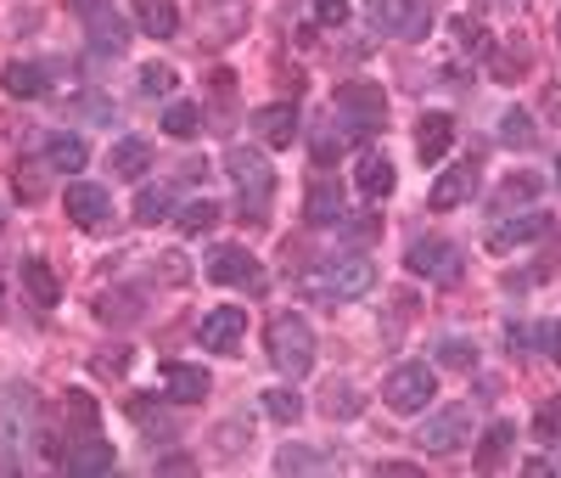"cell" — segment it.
<instances>
[{
  "label": "cell",
  "mask_w": 561,
  "mask_h": 478,
  "mask_svg": "<svg viewBox=\"0 0 561 478\" xmlns=\"http://www.w3.org/2000/svg\"><path fill=\"white\" fill-rule=\"evenodd\" d=\"M90 35H95V46H102V51H124V23L113 17V12H102V17H90Z\"/></svg>",
  "instance_id": "32"
},
{
  "label": "cell",
  "mask_w": 561,
  "mask_h": 478,
  "mask_svg": "<svg viewBox=\"0 0 561 478\" xmlns=\"http://www.w3.org/2000/svg\"><path fill=\"white\" fill-rule=\"evenodd\" d=\"M253 130H258L264 147H292V136H298V108H292V102L258 108V113H253Z\"/></svg>",
  "instance_id": "15"
},
{
  "label": "cell",
  "mask_w": 561,
  "mask_h": 478,
  "mask_svg": "<svg viewBox=\"0 0 561 478\" xmlns=\"http://www.w3.org/2000/svg\"><path fill=\"white\" fill-rule=\"evenodd\" d=\"M455 147V118L449 113H426L416 124V152H421V164H438V158Z\"/></svg>",
  "instance_id": "16"
},
{
  "label": "cell",
  "mask_w": 561,
  "mask_h": 478,
  "mask_svg": "<svg viewBox=\"0 0 561 478\" xmlns=\"http://www.w3.org/2000/svg\"><path fill=\"white\" fill-rule=\"evenodd\" d=\"M163 130H169L175 141H191L196 130H203V108H196V102H169V113H163Z\"/></svg>",
  "instance_id": "27"
},
{
  "label": "cell",
  "mask_w": 561,
  "mask_h": 478,
  "mask_svg": "<svg viewBox=\"0 0 561 478\" xmlns=\"http://www.w3.org/2000/svg\"><path fill=\"white\" fill-rule=\"evenodd\" d=\"M113 444L102 433H79V444H68L62 451V473H74V478H90V473H113Z\"/></svg>",
  "instance_id": "12"
},
{
  "label": "cell",
  "mask_w": 561,
  "mask_h": 478,
  "mask_svg": "<svg viewBox=\"0 0 561 478\" xmlns=\"http://www.w3.org/2000/svg\"><path fill=\"white\" fill-rule=\"evenodd\" d=\"M225 169H230V180L242 186V219H264V203H270V186H276L270 164H264L258 152L237 147V152L225 158Z\"/></svg>",
  "instance_id": "4"
},
{
  "label": "cell",
  "mask_w": 561,
  "mask_h": 478,
  "mask_svg": "<svg viewBox=\"0 0 561 478\" xmlns=\"http://www.w3.org/2000/svg\"><path fill=\"white\" fill-rule=\"evenodd\" d=\"M315 23L343 28V23H348V0H315Z\"/></svg>",
  "instance_id": "39"
},
{
  "label": "cell",
  "mask_w": 561,
  "mask_h": 478,
  "mask_svg": "<svg viewBox=\"0 0 561 478\" xmlns=\"http://www.w3.org/2000/svg\"><path fill=\"white\" fill-rule=\"evenodd\" d=\"M304 214H309V226H343V219H348V209H343V186H337V180H315Z\"/></svg>",
  "instance_id": "17"
},
{
  "label": "cell",
  "mask_w": 561,
  "mask_h": 478,
  "mask_svg": "<svg viewBox=\"0 0 561 478\" xmlns=\"http://www.w3.org/2000/svg\"><path fill=\"white\" fill-rule=\"evenodd\" d=\"M332 108L348 118V136H371L377 124L387 118V96H382V85L348 79V85H337V102H332Z\"/></svg>",
  "instance_id": "5"
},
{
  "label": "cell",
  "mask_w": 561,
  "mask_h": 478,
  "mask_svg": "<svg viewBox=\"0 0 561 478\" xmlns=\"http://www.w3.org/2000/svg\"><path fill=\"white\" fill-rule=\"evenodd\" d=\"M129 417H136V423H141V428H146L152 439H157V433H175V423L163 417V411H157L152 400H129Z\"/></svg>",
  "instance_id": "34"
},
{
  "label": "cell",
  "mask_w": 561,
  "mask_h": 478,
  "mask_svg": "<svg viewBox=\"0 0 561 478\" xmlns=\"http://www.w3.org/2000/svg\"><path fill=\"white\" fill-rule=\"evenodd\" d=\"M136 23H141V35L169 40V35H180V7L175 0H136Z\"/></svg>",
  "instance_id": "19"
},
{
  "label": "cell",
  "mask_w": 561,
  "mask_h": 478,
  "mask_svg": "<svg viewBox=\"0 0 561 478\" xmlns=\"http://www.w3.org/2000/svg\"><path fill=\"white\" fill-rule=\"evenodd\" d=\"M460 46H467V51H488V35H483V28L467 17V23H460Z\"/></svg>",
  "instance_id": "42"
},
{
  "label": "cell",
  "mask_w": 561,
  "mask_h": 478,
  "mask_svg": "<svg viewBox=\"0 0 561 478\" xmlns=\"http://www.w3.org/2000/svg\"><path fill=\"white\" fill-rule=\"evenodd\" d=\"M85 158H90V147L79 136H51L46 141V169H56V175H79Z\"/></svg>",
  "instance_id": "22"
},
{
  "label": "cell",
  "mask_w": 561,
  "mask_h": 478,
  "mask_svg": "<svg viewBox=\"0 0 561 478\" xmlns=\"http://www.w3.org/2000/svg\"><path fill=\"white\" fill-rule=\"evenodd\" d=\"M556 40H561V17H556Z\"/></svg>",
  "instance_id": "46"
},
{
  "label": "cell",
  "mask_w": 561,
  "mask_h": 478,
  "mask_svg": "<svg viewBox=\"0 0 561 478\" xmlns=\"http://www.w3.org/2000/svg\"><path fill=\"white\" fill-rule=\"evenodd\" d=\"M107 164H113V175H124V180H141V175L152 169V147H146V141H136V136H124V141L113 147Z\"/></svg>",
  "instance_id": "23"
},
{
  "label": "cell",
  "mask_w": 561,
  "mask_h": 478,
  "mask_svg": "<svg viewBox=\"0 0 561 478\" xmlns=\"http://www.w3.org/2000/svg\"><path fill=\"white\" fill-rule=\"evenodd\" d=\"M500 141H506V147H534V141H539L534 118H527L522 108H511V113L500 118Z\"/></svg>",
  "instance_id": "30"
},
{
  "label": "cell",
  "mask_w": 561,
  "mask_h": 478,
  "mask_svg": "<svg viewBox=\"0 0 561 478\" xmlns=\"http://www.w3.org/2000/svg\"><path fill=\"white\" fill-rule=\"evenodd\" d=\"M438 361H444V366H455V372H472V366H477V349H472V343H460V338H449V343L438 349Z\"/></svg>",
  "instance_id": "36"
},
{
  "label": "cell",
  "mask_w": 561,
  "mask_h": 478,
  "mask_svg": "<svg viewBox=\"0 0 561 478\" xmlns=\"http://www.w3.org/2000/svg\"><path fill=\"white\" fill-rule=\"evenodd\" d=\"M62 417H68L79 433H102V411H95V400L85 389H74L68 400H62Z\"/></svg>",
  "instance_id": "28"
},
{
  "label": "cell",
  "mask_w": 561,
  "mask_h": 478,
  "mask_svg": "<svg viewBox=\"0 0 561 478\" xmlns=\"http://www.w3.org/2000/svg\"><path fill=\"white\" fill-rule=\"evenodd\" d=\"M62 209H68V219H74V226L95 231V226H107L113 198H107L102 186H90V180H74V186H68V198H62Z\"/></svg>",
  "instance_id": "10"
},
{
  "label": "cell",
  "mask_w": 561,
  "mask_h": 478,
  "mask_svg": "<svg viewBox=\"0 0 561 478\" xmlns=\"http://www.w3.org/2000/svg\"><path fill=\"white\" fill-rule=\"evenodd\" d=\"M175 226H180L186 237H203V231H214V226H219V203H214V198H191V203L175 214Z\"/></svg>",
  "instance_id": "26"
},
{
  "label": "cell",
  "mask_w": 561,
  "mask_h": 478,
  "mask_svg": "<svg viewBox=\"0 0 561 478\" xmlns=\"http://www.w3.org/2000/svg\"><path fill=\"white\" fill-rule=\"evenodd\" d=\"M359 191H366V198L377 203V198H387V191H393V180H399V175H393V164H387V158L382 152H366V158H359Z\"/></svg>",
  "instance_id": "24"
},
{
  "label": "cell",
  "mask_w": 561,
  "mask_h": 478,
  "mask_svg": "<svg viewBox=\"0 0 561 478\" xmlns=\"http://www.w3.org/2000/svg\"><path fill=\"white\" fill-rule=\"evenodd\" d=\"M348 237H354V242H371V237H377V219H371V214H359L354 226H348Z\"/></svg>",
  "instance_id": "43"
},
{
  "label": "cell",
  "mask_w": 561,
  "mask_h": 478,
  "mask_svg": "<svg viewBox=\"0 0 561 478\" xmlns=\"http://www.w3.org/2000/svg\"><path fill=\"white\" fill-rule=\"evenodd\" d=\"M405 265L416 271V276H426V281H460V271H467V260H460V248L455 242H444V237H421V242H410V253H405Z\"/></svg>",
  "instance_id": "8"
},
{
  "label": "cell",
  "mask_w": 561,
  "mask_h": 478,
  "mask_svg": "<svg viewBox=\"0 0 561 478\" xmlns=\"http://www.w3.org/2000/svg\"><path fill=\"white\" fill-rule=\"evenodd\" d=\"M366 12L393 40H421L426 28H433V7H426V0H366Z\"/></svg>",
  "instance_id": "7"
},
{
  "label": "cell",
  "mask_w": 561,
  "mask_h": 478,
  "mask_svg": "<svg viewBox=\"0 0 561 478\" xmlns=\"http://www.w3.org/2000/svg\"><path fill=\"white\" fill-rule=\"evenodd\" d=\"M163 389H169V400H180V405H196V400H208L214 377L203 366H191V361H169L163 366Z\"/></svg>",
  "instance_id": "14"
},
{
  "label": "cell",
  "mask_w": 561,
  "mask_h": 478,
  "mask_svg": "<svg viewBox=\"0 0 561 478\" xmlns=\"http://www.w3.org/2000/svg\"><path fill=\"white\" fill-rule=\"evenodd\" d=\"M242 338H247V310L225 304V310L203 315V349H214V355H237Z\"/></svg>",
  "instance_id": "9"
},
{
  "label": "cell",
  "mask_w": 561,
  "mask_h": 478,
  "mask_svg": "<svg viewBox=\"0 0 561 478\" xmlns=\"http://www.w3.org/2000/svg\"><path fill=\"white\" fill-rule=\"evenodd\" d=\"M377 287V265L366 260V253H348V260H326L315 276H309V293L320 299H359Z\"/></svg>",
  "instance_id": "1"
},
{
  "label": "cell",
  "mask_w": 561,
  "mask_h": 478,
  "mask_svg": "<svg viewBox=\"0 0 561 478\" xmlns=\"http://www.w3.org/2000/svg\"><path fill=\"white\" fill-rule=\"evenodd\" d=\"M545 231H550V214H517V219H506V226H494V231H488V248H494V253H506V248L534 242V237H545Z\"/></svg>",
  "instance_id": "18"
},
{
  "label": "cell",
  "mask_w": 561,
  "mask_h": 478,
  "mask_svg": "<svg viewBox=\"0 0 561 478\" xmlns=\"http://www.w3.org/2000/svg\"><path fill=\"white\" fill-rule=\"evenodd\" d=\"M141 90H146V96H169V90H175V68H163V62L141 68Z\"/></svg>",
  "instance_id": "37"
},
{
  "label": "cell",
  "mask_w": 561,
  "mask_h": 478,
  "mask_svg": "<svg viewBox=\"0 0 561 478\" xmlns=\"http://www.w3.org/2000/svg\"><path fill=\"white\" fill-rule=\"evenodd\" d=\"M534 439H545V444L561 439V400H545V405L534 411Z\"/></svg>",
  "instance_id": "35"
},
{
  "label": "cell",
  "mask_w": 561,
  "mask_h": 478,
  "mask_svg": "<svg viewBox=\"0 0 561 478\" xmlns=\"http://www.w3.org/2000/svg\"><path fill=\"white\" fill-rule=\"evenodd\" d=\"M511 444H517V428L511 423H494L488 433H483V444H477V473H494V467H500L506 456H511Z\"/></svg>",
  "instance_id": "25"
},
{
  "label": "cell",
  "mask_w": 561,
  "mask_h": 478,
  "mask_svg": "<svg viewBox=\"0 0 561 478\" xmlns=\"http://www.w3.org/2000/svg\"><path fill=\"white\" fill-rule=\"evenodd\" d=\"M326 411H332V417H354V411H359V394H354V389H343V394L332 389V394H326Z\"/></svg>",
  "instance_id": "41"
},
{
  "label": "cell",
  "mask_w": 561,
  "mask_h": 478,
  "mask_svg": "<svg viewBox=\"0 0 561 478\" xmlns=\"http://www.w3.org/2000/svg\"><path fill=\"white\" fill-rule=\"evenodd\" d=\"M270 361L286 377H304L315 366V332H309L304 315H276L270 322Z\"/></svg>",
  "instance_id": "2"
},
{
  "label": "cell",
  "mask_w": 561,
  "mask_h": 478,
  "mask_svg": "<svg viewBox=\"0 0 561 478\" xmlns=\"http://www.w3.org/2000/svg\"><path fill=\"white\" fill-rule=\"evenodd\" d=\"M539 198V175H511L506 186H500V209H511V203H534Z\"/></svg>",
  "instance_id": "33"
},
{
  "label": "cell",
  "mask_w": 561,
  "mask_h": 478,
  "mask_svg": "<svg viewBox=\"0 0 561 478\" xmlns=\"http://www.w3.org/2000/svg\"><path fill=\"white\" fill-rule=\"evenodd\" d=\"M74 12L79 17H102V12H113V0H74Z\"/></svg>",
  "instance_id": "44"
},
{
  "label": "cell",
  "mask_w": 561,
  "mask_h": 478,
  "mask_svg": "<svg viewBox=\"0 0 561 478\" xmlns=\"http://www.w3.org/2000/svg\"><path fill=\"white\" fill-rule=\"evenodd\" d=\"M433 394H438V372L426 366V361H410V366H399V372L382 382V400L399 411V417H416V411H426V405H433Z\"/></svg>",
  "instance_id": "3"
},
{
  "label": "cell",
  "mask_w": 561,
  "mask_h": 478,
  "mask_svg": "<svg viewBox=\"0 0 561 478\" xmlns=\"http://www.w3.org/2000/svg\"><path fill=\"white\" fill-rule=\"evenodd\" d=\"M472 439V405H444V411H433V417L421 423V433H416V444L426 456H449V451H460V444Z\"/></svg>",
  "instance_id": "6"
},
{
  "label": "cell",
  "mask_w": 561,
  "mask_h": 478,
  "mask_svg": "<svg viewBox=\"0 0 561 478\" xmlns=\"http://www.w3.org/2000/svg\"><path fill=\"white\" fill-rule=\"evenodd\" d=\"M0 231H7V209H0Z\"/></svg>",
  "instance_id": "45"
},
{
  "label": "cell",
  "mask_w": 561,
  "mask_h": 478,
  "mask_svg": "<svg viewBox=\"0 0 561 478\" xmlns=\"http://www.w3.org/2000/svg\"><path fill=\"white\" fill-rule=\"evenodd\" d=\"M472 191H477V164L467 158V164H455V169H444V175L433 180V198H426V203H433L438 214H449V209L467 203Z\"/></svg>",
  "instance_id": "13"
},
{
  "label": "cell",
  "mask_w": 561,
  "mask_h": 478,
  "mask_svg": "<svg viewBox=\"0 0 561 478\" xmlns=\"http://www.w3.org/2000/svg\"><path fill=\"white\" fill-rule=\"evenodd\" d=\"M534 338H539V349H545V355L561 366V322H539V327H534Z\"/></svg>",
  "instance_id": "40"
},
{
  "label": "cell",
  "mask_w": 561,
  "mask_h": 478,
  "mask_svg": "<svg viewBox=\"0 0 561 478\" xmlns=\"http://www.w3.org/2000/svg\"><path fill=\"white\" fill-rule=\"evenodd\" d=\"M0 85H7V96H23V102H35V96H46V68L40 62H7V74H0Z\"/></svg>",
  "instance_id": "21"
},
{
  "label": "cell",
  "mask_w": 561,
  "mask_h": 478,
  "mask_svg": "<svg viewBox=\"0 0 561 478\" xmlns=\"http://www.w3.org/2000/svg\"><path fill=\"white\" fill-rule=\"evenodd\" d=\"M23 293H28V304L51 310V304L62 299V281H56V271H51L46 260H23Z\"/></svg>",
  "instance_id": "20"
},
{
  "label": "cell",
  "mask_w": 561,
  "mask_h": 478,
  "mask_svg": "<svg viewBox=\"0 0 561 478\" xmlns=\"http://www.w3.org/2000/svg\"><path fill=\"white\" fill-rule=\"evenodd\" d=\"M208 276L219 287H247V293H258V287H264L258 260H253V253H242V248H219L214 260H208Z\"/></svg>",
  "instance_id": "11"
},
{
  "label": "cell",
  "mask_w": 561,
  "mask_h": 478,
  "mask_svg": "<svg viewBox=\"0 0 561 478\" xmlns=\"http://www.w3.org/2000/svg\"><path fill=\"white\" fill-rule=\"evenodd\" d=\"M264 411H270L276 423H286V428H292V423L304 417V400L292 394V389H270V394H264Z\"/></svg>",
  "instance_id": "31"
},
{
  "label": "cell",
  "mask_w": 561,
  "mask_h": 478,
  "mask_svg": "<svg viewBox=\"0 0 561 478\" xmlns=\"http://www.w3.org/2000/svg\"><path fill=\"white\" fill-rule=\"evenodd\" d=\"M169 209H175L169 186H146L141 198H136V219H141V226H157V219H169Z\"/></svg>",
  "instance_id": "29"
},
{
  "label": "cell",
  "mask_w": 561,
  "mask_h": 478,
  "mask_svg": "<svg viewBox=\"0 0 561 478\" xmlns=\"http://www.w3.org/2000/svg\"><path fill=\"white\" fill-rule=\"evenodd\" d=\"M527 51H494V79H522Z\"/></svg>",
  "instance_id": "38"
}]
</instances>
